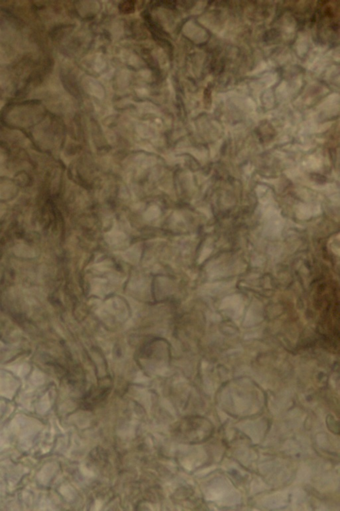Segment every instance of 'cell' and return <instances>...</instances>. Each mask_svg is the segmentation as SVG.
<instances>
[{
	"mask_svg": "<svg viewBox=\"0 0 340 511\" xmlns=\"http://www.w3.org/2000/svg\"><path fill=\"white\" fill-rule=\"evenodd\" d=\"M123 6L122 11L124 12H131L134 10V6L132 2H126Z\"/></svg>",
	"mask_w": 340,
	"mask_h": 511,
	"instance_id": "7a4b0ae2",
	"label": "cell"
},
{
	"mask_svg": "<svg viewBox=\"0 0 340 511\" xmlns=\"http://www.w3.org/2000/svg\"><path fill=\"white\" fill-rule=\"evenodd\" d=\"M203 421L198 417L182 419L172 426V436L182 443H196L203 438Z\"/></svg>",
	"mask_w": 340,
	"mask_h": 511,
	"instance_id": "6da1fadb",
	"label": "cell"
}]
</instances>
